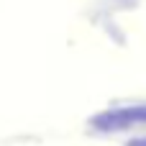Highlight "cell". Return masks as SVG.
<instances>
[{
	"label": "cell",
	"mask_w": 146,
	"mask_h": 146,
	"mask_svg": "<svg viewBox=\"0 0 146 146\" xmlns=\"http://www.w3.org/2000/svg\"><path fill=\"white\" fill-rule=\"evenodd\" d=\"M136 123H146V105L115 108V110H108V113L92 118V126H98L100 131H123Z\"/></svg>",
	"instance_id": "obj_1"
},
{
	"label": "cell",
	"mask_w": 146,
	"mask_h": 146,
	"mask_svg": "<svg viewBox=\"0 0 146 146\" xmlns=\"http://www.w3.org/2000/svg\"><path fill=\"white\" fill-rule=\"evenodd\" d=\"M126 146H146V139H133V141H128Z\"/></svg>",
	"instance_id": "obj_2"
}]
</instances>
